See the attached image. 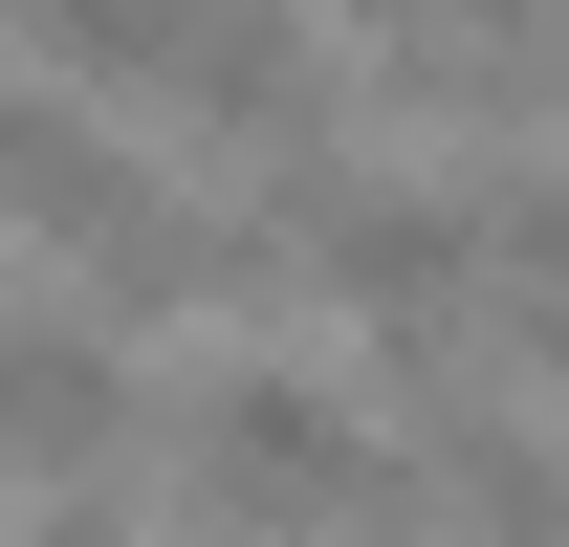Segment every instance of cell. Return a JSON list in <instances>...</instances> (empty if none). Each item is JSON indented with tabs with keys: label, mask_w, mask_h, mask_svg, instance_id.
<instances>
[{
	"label": "cell",
	"mask_w": 569,
	"mask_h": 547,
	"mask_svg": "<svg viewBox=\"0 0 569 547\" xmlns=\"http://www.w3.org/2000/svg\"><path fill=\"white\" fill-rule=\"evenodd\" d=\"M176 504H198V547H417V460H395L351 395L263 372V350L198 372V416H176Z\"/></svg>",
	"instance_id": "6da1fadb"
},
{
	"label": "cell",
	"mask_w": 569,
	"mask_h": 547,
	"mask_svg": "<svg viewBox=\"0 0 569 547\" xmlns=\"http://www.w3.org/2000/svg\"><path fill=\"white\" fill-rule=\"evenodd\" d=\"M132 88L219 110L241 153H329V22H307V0H153V22H132Z\"/></svg>",
	"instance_id": "7a4b0ae2"
},
{
	"label": "cell",
	"mask_w": 569,
	"mask_h": 547,
	"mask_svg": "<svg viewBox=\"0 0 569 547\" xmlns=\"http://www.w3.org/2000/svg\"><path fill=\"white\" fill-rule=\"evenodd\" d=\"M372 44H503V67H548V0H329Z\"/></svg>",
	"instance_id": "3957f363"
}]
</instances>
